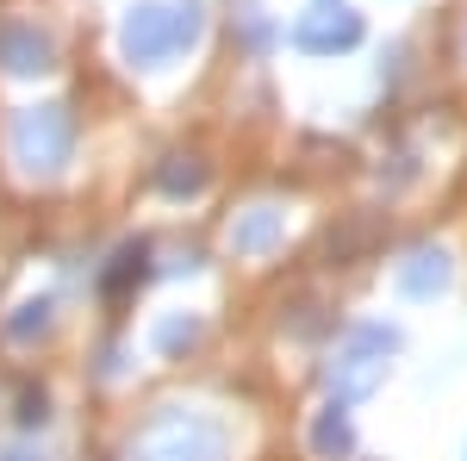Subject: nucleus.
I'll use <instances>...</instances> for the list:
<instances>
[{"label":"nucleus","instance_id":"f257e3e1","mask_svg":"<svg viewBox=\"0 0 467 461\" xmlns=\"http://www.w3.org/2000/svg\"><path fill=\"white\" fill-rule=\"evenodd\" d=\"M206 37V6L200 0H138L119 19V57L131 69H169Z\"/></svg>","mask_w":467,"mask_h":461},{"label":"nucleus","instance_id":"0eeeda50","mask_svg":"<svg viewBox=\"0 0 467 461\" xmlns=\"http://www.w3.org/2000/svg\"><path fill=\"white\" fill-rule=\"evenodd\" d=\"M281 237H287V213L281 206H250V213L231 218V231H224L231 256H268Z\"/></svg>","mask_w":467,"mask_h":461},{"label":"nucleus","instance_id":"f8f14e48","mask_svg":"<svg viewBox=\"0 0 467 461\" xmlns=\"http://www.w3.org/2000/svg\"><path fill=\"white\" fill-rule=\"evenodd\" d=\"M206 181H213V169H206L200 156H162V169H156V187H162L169 200H193V194H206Z\"/></svg>","mask_w":467,"mask_h":461},{"label":"nucleus","instance_id":"9b49d317","mask_svg":"<svg viewBox=\"0 0 467 461\" xmlns=\"http://www.w3.org/2000/svg\"><path fill=\"white\" fill-rule=\"evenodd\" d=\"M50 330H57V299H50V293H32V299H19V306L6 312V337H13L19 350L44 343Z\"/></svg>","mask_w":467,"mask_h":461},{"label":"nucleus","instance_id":"f03ea898","mask_svg":"<svg viewBox=\"0 0 467 461\" xmlns=\"http://www.w3.org/2000/svg\"><path fill=\"white\" fill-rule=\"evenodd\" d=\"M6 150L19 162V175L32 181H57L75 156V119L63 100H44V107H19L6 125Z\"/></svg>","mask_w":467,"mask_h":461},{"label":"nucleus","instance_id":"4468645a","mask_svg":"<svg viewBox=\"0 0 467 461\" xmlns=\"http://www.w3.org/2000/svg\"><path fill=\"white\" fill-rule=\"evenodd\" d=\"M44 418H50V393H44V387H19V424L37 430Z\"/></svg>","mask_w":467,"mask_h":461},{"label":"nucleus","instance_id":"7ed1b4c3","mask_svg":"<svg viewBox=\"0 0 467 461\" xmlns=\"http://www.w3.org/2000/svg\"><path fill=\"white\" fill-rule=\"evenodd\" d=\"M231 436L213 412H187V405H169L144 424V436L131 443V461H224Z\"/></svg>","mask_w":467,"mask_h":461},{"label":"nucleus","instance_id":"39448f33","mask_svg":"<svg viewBox=\"0 0 467 461\" xmlns=\"http://www.w3.org/2000/svg\"><path fill=\"white\" fill-rule=\"evenodd\" d=\"M0 69L19 75V81L50 75V69H57V37L37 32L32 19H6V26H0Z\"/></svg>","mask_w":467,"mask_h":461},{"label":"nucleus","instance_id":"ddd939ff","mask_svg":"<svg viewBox=\"0 0 467 461\" xmlns=\"http://www.w3.org/2000/svg\"><path fill=\"white\" fill-rule=\"evenodd\" d=\"M200 330H206L200 312H162L156 330H150V350H156V355H187L193 343H200Z\"/></svg>","mask_w":467,"mask_h":461},{"label":"nucleus","instance_id":"2eb2a0df","mask_svg":"<svg viewBox=\"0 0 467 461\" xmlns=\"http://www.w3.org/2000/svg\"><path fill=\"white\" fill-rule=\"evenodd\" d=\"M0 461H37L32 449H0Z\"/></svg>","mask_w":467,"mask_h":461},{"label":"nucleus","instance_id":"6e6552de","mask_svg":"<svg viewBox=\"0 0 467 461\" xmlns=\"http://www.w3.org/2000/svg\"><path fill=\"white\" fill-rule=\"evenodd\" d=\"M399 293L405 299H436V293H449L455 281V268H449V249H411L405 262H399Z\"/></svg>","mask_w":467,"mask_h":461},{"label":"nucleus","instance_id":"9d476101","mask_svg":"<svg viewBox=\"0 0 467 461\" xmlns=\"http://www.w3.org/2000/svg\"><path fill=\"white\" fill-rule=\"evenodd\" d=\"M312 449H318L324 461L356 456V424H349V405H343V399H330L318 418H312Z\"/></svg>","mask_w":467,"mask_h":461},{"label":"nucleus","instance_id":"1a4fd4ad","mask_svg":"<svg viewBox=\"0 0 467 461\" xmlns=\"http://www.w3.org/2000/svg\"><path fill=\"white\" fill-rule=\"evenodd\" d=\"M150 281V244L138 237V244H119L112 249V262L100 268V293L107 299H125L131 287H144Z\"/></svg>","mask_w":467,"mask_h":461},{"label":"nucleus","instance_id":"20e7f679","mask_svg":"<svg viewBox=\"0 0 467 461\" xmlns=\"http://www.w3.org/2000/svg\"><path fill=\"white\" fill-rule=\"evenodd\" d=\"M399 350V330L393 324H356L349 337H343V350L330 361V393L349 405V399H368V393L380 387V374H387V355Z\"/></svg>","mask_w":467,"mask_h":461},{"label":"nucleus","instance_id":"423d86ee","mask_svg":"<svg viewBox=\"0 0 467 461\" xmlns=\"http://www.w3.org/2000/svg\"><path fill=\"white\" fill-rule=\"evenodd\" d=\"M361 37V19L349 6H337V13H306L299 26H293V44L299 50H312V57H330V50H349Z\"/></svg>","mask_w":467,"mask_h":461}]
</instances>
